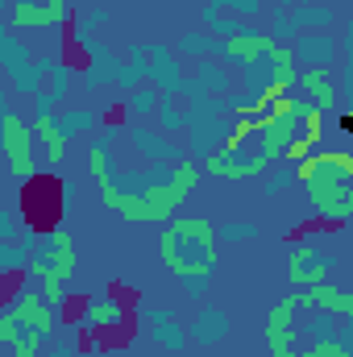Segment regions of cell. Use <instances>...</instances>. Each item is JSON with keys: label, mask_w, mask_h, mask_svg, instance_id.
<instances>
[{"label": "cell", "mask_w": 353, "mask_h": 357, "mask_svg": "<svg viewBox=\"0 0 353 357\" xmlns=\"http://www.w3.org/2000/svg\"><path fill=\"white\" fill-rule=\"evenodd\" d=\"M295 357H316V354H312V349H299V354H295Z\"/></svg>", "instance_id": "d590c367"}, {"label": "cell", "mask_w": 353, "mask_h": 357, "mask_svg": "<svg viewBox=\"0 0 353 357\" xmlns=\"http://www.w3.org/2000/svg\"><path fill=\"white\" fill-rule=\"evenodd\" d=\"M33 63H38V59H33V50H29V46H25V42L4 25V29H0V67H4V75H8V79H21Z\"/></svg>", "instance_id": "e0dca14e"}, {"label": "cell", "mask_w": 353, "mask_h": 357, "mask_svg": "<svg viewBox=\"0 0 353 357\" xmlns=\"http://www.w3.org/2000/svg\"><path fill=\"white\" fill-rule=\"evenodd\" d=\"M0 129H4V158H8V175L17 178V183H33V178L42 175V162H38V154H33V142H38L33 125H25L17 112H8Z\"/></svg>", "instance_id": "52a82bcc"}, {"label": "cell", "mask_w": 353, "mask_h": 357, "mask_svg": "<svg viewBox=\"0 0 353 357\" xmlns=\"http://www.w3.org/2000/svg\"><path fill=\"white\" fill-rule=\"evenodd\" d=\"M71 0H46V4H13L8 8V29H71Z\"/></svg>", "instance_id": "ba28073f"}, {"label": "cell", "mask_w": 353, "mask_h": 357, "mask_svg": "<svg viewBox=\"0 0 353 357\" xmlns=\"http://www.w3.org/2000/svg\"><path fill=\"white\" fill-rule=\"evenodd\" d=\"M258 225H250V220H225L220 229H216V237L220 241H229V245H241V241H258Z\"/></svg>", "instance_id": "f1b7e54d"}, {"label": "cell", "mask_w": 353, "mask_h": 357, "mask_svg": "<svg viewBox=\"0 0 353 357\" xmlns=\"http://www.w3.org/2000/svg\"><path fill=\"white\" fill-rule=\"evenodd\" d=\"M158 254H163V262L175 278H191V274L212 278V270H216V229H212V220H204V216L200 220L195 216L167 220Z\"/></svg>", "instance_id": "3957f363"}, {"label": "cell", "mask_w": 353, "mask_h": 357, "mask_svg": "<svg viewBox=\"0 0 353 357\" xmlns=\"http://www.w3.org/2000/svg\"><path fill=\"white\" fill-rule=\"evenodd\" d=\"M266 167L270 162L262 154H250V150H237V146H225L212 158H204V171L216 178H258V175H266Z\"/></svg>", "instance_id": "30bf717a"}, {"label": "cell", "mask_w": 353, "mask_h": 357, "mask_svg": "<svg viewBox=\"0 0 353 357\" xmlns=\"http://www.w3.org/2000/svg\"><path fill=\"white\" fill-rule=\"evenodd\" d=\"M8 274H29V250L21 241H0V278Z\"/></svg>", "instance_id": "484cf974"}, {"label": "cell", "mask_w": 353, "mask_h": 357, "mask_svg": "<svg viewBox=\"0 0 353 357\" xmlns=\"http://www.w3.org/2000/svg\"><path fill=\"white\" fill-rule=\"evenodd\" d=\"M150 84L163 91V96H183V67H179V54H171L167 46H150Z\"/></svg>", "instance_id": "9a60e30c"}, {"label": "cell", "mask_w": 353, "mask_h": 357, "mask_svg": "<svg viewBox=\"0 0 353 357\" xmlns=\"http://www.w3.org/2000/svg\"><path fill=\"white\" fill-rule=\"evenodd\" d=\"M154 121H158V133H167V137H171V133H183V129H187V108H179L175 96H163Z\"/></svg>", "instance_id": "d4e9b609"}, {"label": "cell", "mask_w": 353, "mask_h": 357, "mask_svg": "<svg viewBox=\"0 0 353 357\" xmlns=\"http://www.w3.org/2000/svg\"><path fill=\"white\" fill-rule=\"evenodd\" d=\"M353 303L350 291L333 287V282H316V287H303L299 291V307L303 312H333V316H345Z\"/></svg>", "instance_id": "2e32d148"}, {"label": "cell", "mask_w": 353, "mask_h": 357, "mask_svg": "<svg viewBox=\"0 0 353 357\" xmlns=\"http://www.w3.org/2000/svg\"><path fill=\"white\" fill-rule=\"evenodd\" d=\"M291 50H295L299 71H316V67L333 71L337 59H341V46H337V38H333L329 29H324V33H299V38L291 42Z\"/></svg>", "instance_id": "8fae6325"}, {"label": "cell", "mask_w": 353, "mask_h": 357, "mask_svg": "<svg viewBox=\"0 0 353 357\" xmlns=\"http://www.w3.org/2000/svg\"><path fill=\"white\" fill-rule=\"evenodd\" d=\"M278 42L270 38V33H254V29H246V33H237V38H229L225 46H220V59L225 63H233V67H250V63H258L262 54H270Z\"/></svg>", "instance_id": "5bb4252c"}, {"label": "cell", "mask_w": 353, "mask_h": 357, "mask_svg": "<svg viewBox=\"0 0 353 357\" xmlns=\"http://www.w3.org/2000/svg\"><path fill=\"white\" fill-rule=\"evenodd\" d=\"M84 349L88 354H104V349H121L133 333V312L129 303L117 299V291H104V295H88L84 303Z\"/></svg>", "instance_id": "277c9868"}, {"label": "cell", "mask_w": 353, "mask_h": 357, "mask_svg": "<svg viewBox=\"0 0 353 357\" xmlns=\"http://www.w3.org/2000/svg\"><path fill=\"white\" fill-rule=\"evenodd\" d=\"M233 91V75L225 67V59H200L195 71L187 75L183 96L187 100H204V96H229Z\"/></svg>", "instance_id": "7c38bea8"}, {"label": "cell", "mask_w": 353, "mask_h": 357, "mask_svg": "<svg viewBox=\"0 0 353 357\" xmlns=\"http://www.w3.org/2000/svg\"><path fill=\"white\" fill-rule=\"evenodd\" d=\"M270 38H274L278 46H291V42L299 38V29H295V21H291V8H274V13H270Z\"/></svg>", "instance_id": "83f0119b"}, {"label": "cell", "mask_w": 353, "mask_h": 357, "mask_svg": "<svg viewBox=\"0 0 353 357\" xmlns=\"http://www.w3.org/2000/svg\"><path fill=\"white\" fill-rule=\"evenodd\" d=\"M233 137V108L225 96H204L187 104V150L200 158H212Z\"/></svg>", "instance_id": "5b68a950"}, {"label": "cell", "mask_w": 353, "mask_h": 357, "mask_svg": "<svg viewBox=\"0 0 353 357\" xmlns=\"http://www.w3.org/2000/svg\"><path fill=\"white\" fill-rule=\"evenodd\" d=\"M50 121V129L59 133V137H84L96 129V121H100V112H91V108H63V112H54V116H46Z\"/></svg>", "instance_id": "ffe728a7"}, {"label": "cell", "mask_w": 353, "mask_h": 357, "mask_svg": "<svg viewBox=\"0 0 353 357\" xmlns=\"http://www.w3.org/2000/svg\"><path fill=\"white\" fill-rule=\"evenodd\" d=\"M220 46H225V42H220L216 33H208V29H187L175 42L179 54H183V59H195V63H200V59H220Z\"/></svg>", "instance_id": "7402d4cb"}, {"label": "cell", "mask_w": 353, "mask_h": 357, "mask_svg": "<svg viewBox=\"0 0 353 357\" xmlns=\"http://www.w3.org/2000/svg\"><path fill=\"white\" fill-rule=\"evenodd\" d=\"M150 341H154L158 349H167V354H183L187 341H191V333H187V324H179L175 312H171V316H163V320H150Z\"/></svg>", "instance_id": "44dd1931"}, {"label": "cell", "mask_w": 353, "mask_h": 357, "mask_svg": "<svg viewBox=\"0 0 353 357\" xmlns=\"http://www.w3.org/2000/svg\"><path fill=\"white\" fill-rule=\"evenodd\" d=\"M183 357H200V354H183Z\"/></svg>", "instance_id": "74e56055"}, {"label": "cell", "mask_w": 353, "mask_h": 357, "mask_svg": "<svg viewBox=\"0 0 353 357\" xmlns=\"http://www.w3.org/2000/svg\"><path fill=\"white\" fill-rule=\"evenodd\" d=\"M200 167L191 158L183 162H150L146 171H117L100 183V204L121 212L137 225H167L175 220L179 204L195 191Z\"/></svg>", "instance_id": "6da1fadb"}, {"label": "cell", "mask_w": 353, "mask_h": 357, "mask_svg": "<svg viewBox=\"0 0 353 357\" xmlns=\"http://www.w3.org/2000/svg\"><path fill=\"white\" fill-rule=\"evenodd\" d=\"M295 312H303V307H299V295H287L283 303H274V312L266 316V333H274V328H295Z\"/></svg>", "instance_id": "4316f807"}, {"label": "cell", "mask_w": 353, "mask_h": 357, "mask_svg": "<svg viewBox=\"0 0 353 357\" xmlns=\"http://www.w3.org/2000/svg\"><path fill=\"white\" fill-rule=\"evenodd\" d=\"M299 183L312 199V208L341 225L353 216V154L350 150H316L308 162H299Z\"/></svg>", "instance_id": "7a4b0ae2"}, {"label": "cell", "mask_w": 353, "mask_h": 357, "mask_svg": "<svg viewBox=\"0 0 353 357\" xmlns=\"http://www.w3.org/2000/svg\"><path fill=\"white\" fill-rule=\"evenodd\" d=\"M13 4H46V0H13Z\"/></svg>", "instance_id": "e575fe53"}, {"label": "cell", "mask_w": 353, "mask_h": 357, "mask_svg": "<svg viewBox=\"0 0 353 357\" xmlns=\"http://www.w3.org/2000/svg\"><path fill=\"white\" fill-rule=\"evenodd\" d=\"M299 91H308V100L320 104L324 112H333L337 100H341V91H337V84H333V71H324V67H316V71H299Z\"/></svg>", "instance_id": "d6986e66"}, {"label": "cell", "mask_w": 353, "mask_h": 357, "mask_svg": "<svg viewBox=\"0 0 353 357\" xmlns=\"http://www.w3.org/2000/svg\"><path fill=\"white\" fill-rule=\"evenodd\" d=\"M345 320H350V324H353V303H350V312H345Z\"/></svg>", "instance_id": "8d00e7d4"}, {"label": "cell", "mask_w": 353, "mask_h": 357, "mask_svg": "<svg viewBox=\"0 0 353 357\" xmlns=\"http://www.w3.org/2000/svg\"><path fill=\"white\" fill-rule=\"evenodd\" d=\"M179 282H183V291H187L191 299H204V295H208V287H212V278H208V274H191V278H179Z\"/></svg>", "instance_id": "1f68e13d"}, {"label": "cell", "mask_w": 353, "mask_h": 357, "mask_svg": "<svg viewBox=\"0 0 353 357\" xmlns=\"http://www.w3.org/2000/svg\"><path fill=\"white\" fill-rule=\"evenodd\" d=\"M337 337H341V357H353V324H350V320L341 324V333H337Z\"/></svg>", "instance_id": "d6a6232c"}, {"label": "cell", "mask_w": 353, "mask_h": 357, "mask_svg": "<svg viewBox=\"0 0 353 357\" xmlns=\"http://www.w3.org/2000/svg\"><path fill=\"white\" fill-rule=\"evenodd\" d=\"M291 21L299 33H324L333 25V8L329 4H295L291 8Z\"/></svg>", "instance_id": "603a6c76"}, {"label": "cell", "mask_w": 353, "mask_h": 357, "mask_svg": "<svg viewBox=\"0 0 353 357\" xmlns=\"http://www.w3.org/2000/svg\"><path fill=\"white\" fill-rule=\"evenodd\" d=\"M208 8H212V13L237 8V13H246V17H258V13H262V0H208Z\"/></svg>", "instance_id": "4dcf8cb0"}, {"label": "cell", "mask_w": 353, "mask_h": 357, "mask_svg": "<svg viewBox=\"0 0 353 357\" xmlns=\"http://www.w3.org/2000/svg\"><path fill=\"white\" fill-rule=\"evenodd\" d=\"M125 142H129L146 162H183V158H187V150L175 146L167 133H154V129H142V125H129V129H125Z\"/></svg>", "instance_id": "4fadbf2b"}, {"label": "cell", "mask_w": 353, "mask_h": 357, "mask_svg": "<svg viewBox=\"0 0 353 357\" xmlns=\"http://www.w3.org/2000/svg\"><path fill=\"white\" fill-rule=\"evenodd\" d=\"M8 357H42V349H25V345H17V349H8Z\"/></svg>", "instance_id": "836d02e7"}, {"label": "cell", "mask_w": 353, "mask_h": 357, "mask_svg": "<svg viewBox=\"0 0 353 357\" xmlns=\"http://www.w3.org/2000/svg\"><path fill=\"white\" fill-rule=\"evenodd\" d=\"M63 212L67 208V195H63V178L59 175H38L33 183H25V195H21V216L29 229H59L63 225Z\"/></svg>", "instance_id": "8992f818"}, {"label": "cell", "mask_w": 353, "mask_h": 357, "mask_svg": "<svg viewBox=\"0 0 353 357\" xmlns=\"http://www.w3.org/2000/svg\"><path fill=\"white\" fill-rule=\"evenodd\" d=\"M158 104H163V91L154 88V84H142V88L125 91V112H133V116L158 112Z\"/></svg>", "instance_id": "cb8c5ba5"}, {"label": "cell", "mask_w": 353, "mask_h": 357, "mask_svg": "<svg viewBox=\"0 0 353 357\" xmlns=\"http://www.w3.org/2000/svg\"><path fill=\"white\" fill-rule=\"evenodd\" d=\"M333 266H337L333 254H324L312 241H295L291 245V258H287V278L295 287H316V282H329V270Z\"/></svg>", "instance_id": "9c48e42d"}, {"label": "cell", "mask_w": 353, "mask_h": 357, "mask_svg": "<svg viewBox=\"0 0 353 357\" xmlns=\"http://www.w3.org/2000/svg\"><path fill=\"white\" fill-rule=\"evenodd\" d=\"M295 178H299V171H295L291 162H287V167H278V171L270 175V183H266V199H270V195H283V191H287Z\"/></svg>", "instance_id": "f546056e"}, {"label": "cell", "mask_w": 353, "mask_h": 357, "mask_svg": "<svg viewBox=\"0 0 353 357\" xmlns=\"http://www.w3.org/2000/svg\"><path fill=\"white\" fill-rule=\"evenodd\" d=\"M187 333H191L195 345H220V341L229 337V316H225L220 307H200V312L191 316Z\"/></svg>", "instance_id": "ac0fdd59"}]
</instances>
